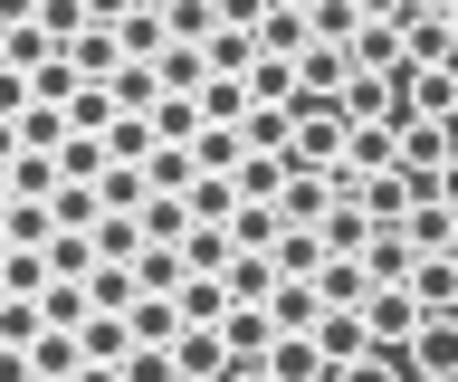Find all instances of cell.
<instances>
[{"label": "cell", "instance_id": "1", "mask_svg": "<svg viewBox=\"0 0 458 382\" xmlns=\"http://www.w3.org/2000/svg\"><path fill=\"white\" fill-rule=\"evenodd\" d=\"M401 373L411 382H458V316H420V335L401 344Z\"/></svg>", "mask_w": 458, "mask_h": 382}, {"label": "cell", "instance_id": "2", "mask_svg": "<svg viewBox=\"0 0 458 382\" xmlns=\"http://www.w3.org/2000/svg\"><path fill=\"white\" fill-rule=\"evenodd\" d=\"M172 373H182V382H220L229 373V344H220V325H191V316H182V335H172Z\"/></svg>", "mask_w": 458, "mask_h": 382}, {"label": "cell", "instance_id": "3", "mask_svg": "<svg viewBox=\"0 0 458 382\" xmlns=\"http://www.w3.org/2000/svg\"><path fill=\"white\" fill-rule=\"evenodd\" d=\"M363 335H372L382 353L411 344V335H420V306H411V287H372V296H363Z\"/></svg>", "mask_w": 458, "mask_h": 382}, {"label": "cell", "instance_id": "4", "mask_svg": "<svg viewBox=\"0 0 458 382\" xmlns=\"http://www.w3.org/2000/svg\"><path fill=\"white\" fill-rule=\"evenodd\" d=\"M306 287H315V306H363V296H372V277H363V249H325Z\"/></svg>", "mask_w": 458, "mask_h": 382}, {"label": "cell", "instance_id": "5", "mask_svg": "<svg viewBox=\"0 0 458 382\" xmlns=\"http://www.w3.org/2000/svg\"><path fill=\"white\" fill-rule=\"evenodd\" d=\"M401 287H411V306H420V316H449V306H458V259H449V249H420Z\"/></svg>", "mask_w": 458, "mask_h": 382}, {"label": "cell", "instance_id": "6", "mask_svg": "<svg viewBox=\"0 0 458 382\" xmlns=\"http://www.w3.org/2000/svg\"><path fill=\"white\" fill-rule=\"evenodd\" d=\"M306 344L325 353V363H353V353H372V335H363V306H325V316L306 325Z\"/></svg>", "mask_w": 458, "mask_h": 382}, {"label": "cell", "instance_id": "7", "mask_svg": "<svg viewBox=\"0 0 458 382\" xmlns=\"http://www.w3.org/2000/svg\"><path fill=\"white\" fill-rule=\"evenodd\" d=\"M392 77H401V106H411V115H449L458 106V67H411L401 58Z\"/></svg>", "mask_w": 458, "mask_h": 382}, {"label": "cell", "instance_id": "8", "mask_svg": "<svg viewBox=\"0 0 458 382\" xmlns=\"http://www.w3.org/2000/svg\"><path fill=\"white\" fill-rule=\"evenodd\" d=\"M77 296H86V316H124L143 287H134V267H124V259H96V267L77 277Z\"/></svg>", "mask_w": 458, "mask_h": 382}, {"label": "cell", "instance_id": "9", "mask_svg": "<svg viewBox=\"0 0 458 382\" xmlns=\"http://www.w3.org/2000/svg\"><path fill=\"white\" fill-rule=\"evenodd\" d=\"M411 259H420V249L401 239V220H372V239H363V277H372V287H401Z\"/></svg>", "mask_w": 458, "mask_h": 382}, {"label": "cell", "instance_id": "10", "mask_svg": "<svg viewBox=\"0 0 458 382\" xmlns=\"http://www.w3.org/2000/svg\"><path fill=\"white\" fill-rule=\"evenodd\" d=\"M401 58L411 67H458V30L439 10H420V20H401Z\"/></svg>", "mask_w": 458, "mask_h": 382}, {"label": "cell", "instance_id": "11", "mask_svg": "<svg viewBox=\"0 0 458 382\" xmlns=\"http://www.w3.org/2000/svg\"><path fill=\"white\" fill-rule=\"evenodd\" d=\"M220 344H229V363H258V353L277 344V325H267V306H220Z\"/></svg>", "mask_w": 458, "mask_h": 382}, {"label": "cell", "instance_id": "12", "mask_svg": "<svg viewBox=\"0 0 458 382\" xmlns=\"http://www.w3.org/2000/svg\"><path fill=\"white\" fill-rule=\"evenodd\" d=\"M258 363H267V382H335V363H325L306 335H277V344L258 353Z\"/></svg>", "mask_w": 458, "mask_h": 382}, {"label": "cell", "instance_id": "13", "mask_svg": "<svg viewBox=\"0 0 458 382\" xmlns=\"http://www.w3.org/2000/svg\"><path fill=\"white\" fill-rule=\"evenodd\" d=\"M57 58L77 67V77H114V67H124V48H114V30H106V20H86V30L67 38V48H57Z\"/></svg>", "mask_w": 458, "mask_h": 382}, {"label": "cell", "instance_id": "14", "mask_svg": "<svg viewBox=\"0 0 458 382\" xmlns=\"http://www.w3.org/2000/svg\"><path fill=\"white\" fill-rule=\"evenodd\" d=\"M172 249H182V277H220V267H229V230H220V220H191Z\"/></svg>", "mask_w": 458, "mask_h": 382}, {"label": "cell", "instance_id": "15", "mask_svg": "<svg viewBox=\"0 0 458 382\" xmlns=\"http://www.w3.org/2000/svg\"><path fill=\"white\" fill-rule=\"evenodd\" d=\"M286 67H296V96H335L344 77H353V67H344V48H325V38H306Z\"/></svg>", "mask_w": 458, "mask_h": 382}, {"label": "cell", "instance_id": "16", "mask_svg": "<svg viewBox=\"0 0 458 382\" xmlns=\"http://www.w3.org/2000/svg\"><path fill=\"white\" fill-rule=\"evenodd\" d=\"M344 67H353V77H372V67H401V30H392V20H363V30L344 38Z\"/></svg>", "mask_w": 458, "mask_h": 382}, {"label": "cell", "instance_id": "17", "mask_svg": "<svg viewBox=\"0 0 458 382\" xmlns=\"http://www.w3.org/2000/svg\"><path fill=\"white\" fill-rule=\"evenodd\" d=\"M249 38H258V58H296V48H306V10H286V0H267Z\"/></svg>", "mask_w": 458, "mask_h": 382}, {"label": "cell", "instance_id": "18", "mask_svg": "<svg viewBox=\"0 0 458 382\" xmlns=\"http://www.w3.org/2000/svg\"><path fill=\"white\" fill-rule=\"evenodd\" d=\"M286 134H296L286 106H249V115H239V153H277V163H286Z\"/></svg>", "mask_w": 458, "mask_h": 382}, {"label": "cell", "instance_id": "19", "mask_svg": "<svg viewBox=\"0 0 458 382\" xmlns=\"http://www.w3.org/2000/svg\"><path fill=\"white\" fill-rule=\"evenodd\" d=\"M38 259H48V277H67V287H77L86 267H96V239H86V230H48V239H38Z\"/></svg>", "mask_w": 458, "mask_h": 382}, {"label": "cell", "instance_id": "20", "mask_svg": "<svg viewBox=\"0 0 458 382\" xmlns=\"http://www.w3.org/2000/svg\"><path fill=\"white\" fill-rule=\"evenodd\" d=\"M277 182H286L277 153H239V163H229V191H239V201H277Z\"/></svg>", "mask_w": 458, "mask_h": 382}, {"label": "cell", "instance_id": "21", "mask_svg": "<svg viewBox=\"0 0 458 382\" xmlns=\"http://www.w3.org/2000/svg\"><path fill=\"white\" fill-rule=\"evenodd\" d=\"M143 124H153V144H191V134H200V106H191V96H153Z\"/></svg>", "mask_w": 458, "mask_h": 382}, {"label": "cell", "instance_id": "22", "mask_svg": "<svg viewBox=\"0 0 458 382\" xmlns=\"http://www.w3.org/2000/svg\"><path fill=\"white\" fill-rule=\"evenodd\" d=\"M0 173H10V201H48L57 191V153H10Z\"/></svg>", "mask_w": 458, "mask_h": 382}, {"label": "cell", "instance_id": "23", "mask_svg": "<svg viewBox=\"0 0 458 382\" xmlns=\"http://www.w3.org/2000/svg\"><path fill=\"white\" fill-rule=\"evenodd\" d=\"M449 230H458L449 201H411L401 210V239H411V249H449Z\"/></svg>", "mask_w": 458, "mask_h": 382}, {"label": "cell", "instance_id": "24", "mask_svg": "<svg viewBox=\"0 0 458 382\" xmlns=\"http://www.w3.org/2000/svg\"><path fill=\"white\" fill-rule=\"evenodd\" d=\"M191 106H200V124H239L249 115V87H239V77H200Z\"/></svg>", "mask_w": 458, "mask_h": 382}, {"label": "cell", "instance_id": "25", "mask_svg": "<svg viewBox=\"0 0 458 382\" xmlns=\"http://www.w3.org/2000/svg\"><path fill=\"white\" fill-rule=\"evenodd\" d=\"M124 344H134L124 316H77V353H86V363H124Z\"/></svg>", "mask_w": 458, "mask_h": 382}, {"label": "cell", "instance_id": "26", "mask_svg": "<svg viewBox=\"0 0 458 382\" xmlns=\"http://www.w3.org/2000/svg\"><path fill=\"white\" fill-rule=\"evenodd\" d=\"M10 134H20V153H57V144H67V115H57V106H20Z\"/></svg>", "mask_w": 458, "mask_h": 382}, {"label": "cell", "instance_id": "27", "mask_svg": "<svg viewBox=\"0 0 458 382\" xmlns=\"http://www.w3.org/2000/svg\"><path fill=\"white\" fill-rule=\"evenodd\" d=\"M210 30H220V0H163V38H191L200 48Z\"/></svg>", "mask_w": 458, "mask_h": 382}, {"label": "cell", "instance_id": "28", "mask_svg": "<svg viewBox=\"0 0 458 382\" xmlns=\"http://www.w3.org/2000/svg\"><path fill=\"white\" fill-rule=\"evenodd\" d=\"M353 30H363V10H353V0H306V38H325V48H344Z\"/></svg>", "mask_w": 458, "mask_h": 382}, {"label": "cell", "instance_id": "29", "mask_svg": "<svg viewBox=\"0 0 458 382\" xmlns=\"http://www.w3.org/2000/svg\"><path fill=\"white\" fill-rule=\"evenodd\" d=\"M143 191H153V182H143V163H106V173H96V210H134Z\"/></svg>", "mask_w": 458, "mask_h": 382}, {"label": "cell", "instance_id": "30", "mask_svg": "<svg viewBox=\"0 0 458 382\" xmlns=\"http://www.w3.org/2000/svg\"><path fill=\"white\" fill-rule=\"evenodd\" d=\"M96 144H106V163H143V153H153V124H143V115H106Z\"/></svg>", "mask_w": 458, "mask_h": 382}, {"label": "cell", "instance_id": "31", "mask_svg": "<svg viewBox=\"0 0 458 382\" xmlns=\"http://www.w3.org/2000/svg\"><path fill=\"white\" fill-rule=\"evenodd\" d=\"M114 48H124V58H153V48H163V10H124V20H114Z\"/></svg>", "mask_w": 458, "mask_h": 382}, {"label": "cell", "instance_id": "32", "mask_svg": "<svg viewBox=\"0 0 458 382\" xmlns=\"http://www.w3.org/2000/svg\"><path fill=\"white\" fill-rule=\"evenodd\" d=\"M48 220H57V230H96V182H57V191H48Z\"/></svg>", "mask_w": 458, "mask_h": 382}, {"label": "cell", "instance_id": "33", "mask_svg": "<svg viewBox=\"0 0 458 382\" xmlns=\"http://www.w3.org/2000/svg\"><path fill=\"white\" fill-rule=\"evenodd\" d=\"M57 115H67V134H106V115H114V96L96 87V77H86V87L67 96V106H57Z\"/></svg>", "mask_w": 458, "mask_h": 382}, {"label": "cell", "instance_id": "34", "mask_svg": "<svg viewBox=\"0 0 458 382\" xmlns=\"http://www.w3.org/2000/svg\"><path fill=\"white\" fill-rule=\"evenodd\" d=\"M48 287V259L38 249H0V296H38Z\"/></svg>", "mask_w": 458, "mask_h": 382}, {"label": "cell", "instance_id": "35", "mask_svg": "<svg viewBox=\"0 0 458 382\" xmlns=\"http://www.w3.org/2000/svg\"><path fill=\"white\" fill-rule=\"evenodd\" d=\"M191 173H200V163H191V144H153V153H143V182H153V191H182Z\"/></svg>", "mask_w": 458, "mask_h": 382}, {"label": "cell", "instance_id": "36", "mask_svg": "<svg viewBox=\"0 0 458 382\" xmlns=\"http://www.w3.org/2000/svg\"><path fill=\"white\" fill-rule=\"evenodd\" d=\"M114 373H124V382H182L163 344H124V363H114Z\"/></svg>", "mask_w": 458, "mask_h": 382}, {"label": "cell", "instance_id": "37", "mask_svg": "<svg viewBox=\"0 0 458 382\" xmlns=\"http://www.w3.org/2000/svg\"><path fill=\"white\" fill-rule=\"evenodd\" d=\"M335 382H411V373H401V353L372 344V353H353V363H335Z\"/></svg>", "mask_w": 458, "mask_h": 382}, {"label": "cell", "instance_id": "38", "mask_svg": "<svg viewBox=\"0 0 458 382\" xmlns=\"http://www.w3.org/2000/svg\"><path fill=\"white\" fill-rule=\"evenodd\" d=\"M38 335V296H0V344H29Z\"/></svg>", "mask_w": 458, "mask_h": 382}, {"label": "cell", "instance_id": "39", "mask_svg": "<svg viewBox=\"0 0 458 382\" xmlns=\"http://www.w3.org/2000/svg\"><path fill=\"white\" fill-rule=\"evenodd\" d=\"M29 20H38V30H48L57 48H67V38L86 30V10H77V0H38V10H29Z\"/></svg>", "mask_w": 458, "mask_h": 382}, {"label": "cell", "instance_id": "40", "mask_svg": "<svg viewBox=\"0 0 458 382\" xmlns=\"http://www.w3.org/2000/svg\"><path fill=\"white\" fill-rule=\"evenodd\" d=\"M20 106H29V77H20V67H0V115H20Z\"/></svg>", "mask_w": 458, "mask_h": 382}, {"label": "cell", "instance_id": "41", "mask_svg": "<svg viewBox=\"0 0 458 382\" xmlns=\"http://www.w3.org/2000/svg\"><path fill=\"white\" fill-rule=\"evenodd\" d=\"M429 201H449V210H458V153L439 163V173H429Z\"/></svg>", "mask_w": 458, "mask_h": 382}, {"label": "cell", "instance_id": "42", "mask_svg": "<svg viewBox=\"0 0 458 382\" xmlns=\"http://www.w3.org/2000/svg\"><path fill=\"white\" fill-rule=\"evenodd\" d=\"M0 382H29V353L20 344H0Z\"/></svg>", "mask_w": 458, "mask_h": 382}, {"label": "cell", "instance_id": "43", "mask_svg": "<svg viewBox=\"0 0 458 382\" xmlns=\"http://www.w3.org/2000/svg\"><path fill=\"white\" fill-rule=\"evenodd\" d=\"M67 382H124V373H114V363H77Z\"/></svg>", "mask_w": 458, "mask_h": 382}, {"label": "cell", "instance_id": "44", "mask_svg": "<svg viewBox=\"0 0 458 382\" xmlns=\"http://www.w3.org/2000/svg\"><path fill=\"white\" fill-rule=\"evenodd\" d=\"M220 382H267V363H229V373Z\"/></svg>", "mask_w": 458, "mask_h": 382}, {"label": "cell", "instance_id": "45", "mask_svg": "<svg viewBox=\"0 0 458 382\" xmlns=\"http://www.w3.org/2000/svg\"><path fill=\"white\" fill-rule=\"evenodd\" d=\"M10 153H20V134H10V115H0V163H10Z\"/></svg>", "mask_w": 458, "mask_h": 382}, {"label": "cell", "instance_id": "46", "mask_svg": "<svg viewBox=\"0 0 458 382\" xmlns=\"http://www.w3.org/2000/svg\"><path fill=\"white\" fill-rule=\"evenodd\" d=\"M449 259H458V230H449Z\"/></svg>", "mask_w": 458, "mask_h": 382}, {"label": "cell", "instance_id": "47", "mask_svg": "<svg viewBox=\"0 0 458 382\" xmlns=\"http://www.w3.org/2000/svg\"><path fill=\"white\" fill-rule=\"evenodd\" d=\"M143 10H163V0H143Z\"/></svg>", "mask_w": 458, "mask_h": 382}, {"label": "cell", "instance_id": "48", "mask_svg": "<svg viewBox=\"0 0 458 382\" xmlns=\"http://www.w3.org/2000/svg\"><path fill=\"white\" fill-rule=\"evenodd\" d=\"M0 249H10V239H0Z\"/></svg>", "mask_w": 458, "mask_h": 382}, {"label": "cell", "instance_id": "49", "mask_svg": "<svg viewBox=\"0 0 458 382\" xmlns=\"http://www.w3.org/2000/svg\"><path fill=\"white\" fill-rule=\"evenodd\" d=\"M29 382H38V373H29Z\"/></svg>", "mask_w": 458, "mask_h": 382}, {"label": "cell", "instance_id": "50", "mask_svg": "<svg viewBox=\"0 0 458 382\" xmlns=\"http://www.w3.org/2000/svg\"><path fill=\"white\" fill-rule=\"evenodd\" d=\"M449 316H458V306H449Z\"/></svg>", "mask_w": 458, "mask_h": 382}]
</instances>
